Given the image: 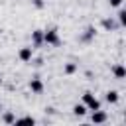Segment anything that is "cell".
Masks as SVG:
<instances>
[{"label": "cell", "instance_id": "cell-11", "mask_svg": "<svg viewBox=\"0 0 126 126\" xmlns=\"http://www.w3.org/2000/svg\"><path fill=\"white\" fill-rule=\"evenodd\" d=\"M77 69H79L77 63H65V65H63V73H65V75H75Z\"/></svg>", "mask_w": 126, "mask_h": 126}, {"label": "cell", "instance_id": "cell-4", "mask_svg": "<svg viewBox=\"0 0 126 126\" xmlns=\"http://www.w3.org/2000/svg\"><path fill=\"white\" fill-rule=\"evenodd\" d=\"M106 120H108V114H106L104 110H100V108L93 110V114H91V122H93V124H104Z\"/></svg>", "mask_w": 126, "mask_h": 126}, {"label": "cell", "instance_id": "cell-5", "mask_svg": "<svg viewBox=\"0 0 126 126\" xmlns=\"http://www.w3.org/2000/svg\"><path fill=\"white\" fill-rule=\"evenodd\" d=\"M94 37H96V28L94 26H87L85 32H83V35H81V41L83 43H91Z\"/></svg>", "mask_w": 126, "mask_h": 126}, {"label": "cell", "instance_id": "cell-2", "mask_svg": "<svg viewBox=\"0 0 126 126\" xmlns=\"http://www.w3.org/2000/svg\"><path fill=\"white\" fill-rule=\"evenodd\" d=\"M83 104L87 106V110H96V108H100V100L94 96V93H91V91H85L83 93Z\"/></svg>", "mask_w": 126, "mask_h": 126}, {"label": "cell", "instance_id": "cell-18", "mask_svg": "<svg viewBox=\"0 0 126 126\" xmlns=\"http://www.w3.org/2000/svg\"><path fill=\"white\" fill-rule=\"evenodd\" d=\"M0 110H2V102H0Z\"/></svg>", "mask_w": 126, "mask_h": 126}, {"label": "cell", "instance_id": "cell-3", "mask_svg": "<svg viewBox=\"0 0 126 126\" xmlns=\"http://www.w3.org/2000/svg\"><path fill=\"white\" fill-rule=\"evenodd\" d=\"M18 59H20L22 63H30V61L33 59V47H32V45L20 47V49H18Z\"/></svg>", "mask_w": 126, "mask_h": 126}, {"label": "cell", "instance_id": "cell-17", "mask_svg": "<svg viewBox=\"0 0 126 126\" xmlns=\"http://www.w3.org/2000/svg\"><path fill=\"white\" fill-rule=\"evenodd\" d=\"M33 6H35L37 10H41V8L45 6V4H43V0H33Z\"/></svg>", "mask_w": 126, "mask_h": 126}, {"label": "cell", "instance_id": "cell-1", "mask_svg": "<svg viewBox=\"0 0 126 126\" xmlns=\"http://www.w3.org/2000/svg\"><path fill=\"white\" fill-rule=\"evenodd\" d=\"M43 43L47 45H59L61 39H59V30L57 28H47L43 30Z\"/></svg>", "mask_w": 126, "mask_h": 126}, {"label": "cell", "instance_id": "cell-10", "mask_svg": "<svg viewBox=\"0 0 126 126\" xmlns=\"http://www.w3.org/2000/svg\"><path fill=\"white\" fill-rule=\"evenodd\" d=\"M100 26H102V30H106V32H114V30L118 28V24H116L112 18H102V20H100Z\"/></svg>", "mask_w": 126, "mask_h": 126}, {"label": "cell", "instance_id": "cell-14", "mask_svg": "<svg viewBox=\"0 0 126 126\" xmlns=\"http://www.w3.org/2000/svg\"><path fill=\"white\" fill-rule=\"evenodd\" d=\"M14 124H35V118L33 116H22V118H16Z\"/></svg>", "mask_w": 126, "mask_h": 126}, {"label": "cell", "instance_id": "cell-8", "mask_svg": "<svg viewBox=\"0 0 126 126\" xmlns=\"http://www.w3.org/2000/svg\"><path fill=\"white\" fill-rule=\"evenodd\" d=\"M110 71H112V75H114L118 81H122V79L126 77V67H124L122 63H116V65H112V69H110Z\"/></svg>", "mask_w": 126, "mask_h": 126}, {"label": "cell", "instance_id": "cell-6", "mask_svg": "<svg viewBox=\"0 0 126 126\" xmlns=\"http://www.w3.org/2000/svg\"><path fill=\"white\" fill-rule=\"evenodd\" d=\"M43 89H45V85H43V81H41L39 77H33V79L30 81V91H32L33 94H41Z\"/></svg>", "mask_w": 126, "mask_h": 126}, {"label": "cell", "instance_id": "cell-13", "mask_svg": "<svg viewBox=\"0 0 126 126\" xmlns=\"http://www.w3.org/2000/svg\"><path fill=\"white\" fill-rule=\"evenodd\" d=\"M116 18H118V26H120V28H124V26H126V12H124L122 8H118Z\"/></svg>", "mask_w": 126, "mask_h": 126}, {"label": "cell", "instance_id": "cell-15", "mask_svg": "<svg viewBox=\"0 0 126 126\" xmlns=\"http://www.w3.org/2000/svg\"><path fill=\"white\" fill-rule=\"evenodd\" d=\"M2 122H4V124H14V122H16V116H14L12 112H4V114H2Z\"/></svg>", "mask_w": 126, "mask_h": 126}, {"label": "cell", "instance_id": "cell-7", "mask_svg": "<svg viewBox=\"0 0 126 126\" xmlns=\"http://www.w3.org/2000/svg\"><path fill=\"white\" fill-rule=\"evenodd\" d=\"M43 43V30H33L32 32V47H39Z\"/></svg>", "mask_w": 126, "mask_h": 126}, {"label": "cell", "instance_id": "cell-12", "mask_svg": "<svg viewBox=\"0 0 126 126\" xmlns=\"http://www.w3.org/2000/svg\"><path fill=\"white\" fill-rule=\"evenodd\" d=\"M73 114H75V116H85V114H87V106H85L83 102H81V104H75V106H73Z\"/></svg>", "mask_w": 126, "mask_h": 126}, {"label": "cell", "instance_id": "cell-9", "mask_svg": "<svg viewBox=\"0 0 126 126\" xmlns=\"http://www.w3.org/2000/svg\"><path fill=\"white\" fill-rule=\"evenodd\" d=\"M104 100H106L108 104H116V102L120 100V93L114 91V89H112V91H106V93H104Z\"/></svg>", "mask_w": 126, "mask_h": 126}, {"label": "cell", "instance_id": "cell-16", "mask_svg": "<svg viewBox=\"0 0 126 126\" xmlns=\"http://www.w3.org/2000/svg\"><path fill=\"white\" fill-rule=\"evenodd\" d=\"M108 4H110L112 8H120V6H122V0H108Z\"/></svg>", "mask_w": 126, "mask_h": 126}]
</instances>
